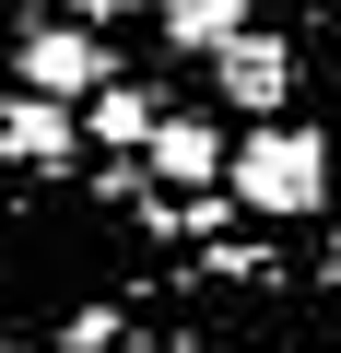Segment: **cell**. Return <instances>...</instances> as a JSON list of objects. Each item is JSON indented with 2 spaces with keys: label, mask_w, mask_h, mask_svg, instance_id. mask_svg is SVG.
<instances>
[{
  "label": "cell",
  "mask_w": 341,
  "mask_h": 353,
  "mask_svg": "<svg viewBox=\"0 0 341 353\" xmlns=\"http://www.w3.org/2000/svg\"><path fill=\"white\" fill-rule=\"evenodd\" d=\"M106 83V48H94V24H36L24 36V94H94Z\"/></svg>",
  "instance_id": "cell-2"
},
{
  "label": "cell",
  "mask_w": 341,
  "mask_h": 353,
  "mask_svg": "<svg viewBox=\"0 0 341 353\" xmlns=\"http://www.w3.org/2000/svg\"><path fill=\"white\" fill-rule=\"evenodd\" d=\"M153 12H165V48H224V36H247V0H153Z\"/></svg>",
  "instance_id": "cell-6"
},
{
  "label": "cell",
  "mask_w": 341,
  "mask_h": 353,
  "mask_svg": "<svg viewBox=\"0 0 341 353\" xmlns=\"http://www.w3.org/2000/svg\"><path fill=\"white\" fill-rule=\"evenodd\" d=\"M71 141H83V118H71L59 94H24V106H0V153H24V165H71Z\"/></svg>",
  "instance_id": "cell-4"
},
{
  "label": "cell",
  "mask_w": 341,
  "mask_h": 353,
  "mask_svg": "<svg viewBox=\"0 0 341 353\" xmlns=\"http://www.w3.org/2000/svg\"><path fill=\"white\" fill-rule=\"evenodd\" d=\"M212 71H224V94H236L247 118H271V106L294 94V59H282V36H259V24H247V36H224V48H212Z\"/></svg>",
  "instance_id": "cell-3"
},
{
  "label": "cell",
  "mask_w": 341,
  "mask_h": 353,
  "mask_svg": "<svg viewBox=\"0 0 341 353\" xmlns=\"http://www.w3.org/2000/svg\"><path fill=\"white\" fill-rule=\"evenodd\" d=\"M71 12H83V24H106V12H130V0H71Z\"/></svg>",
  "instance_id": "cell-8"
},
{
  "label": "cell",
  "mask_w": 341,
  "mask_h": 353,
  "mask_svg": "<svg viewBox=\"0 0 341 353\" xmlns=\"http://www.w3.org/2000/svg\"><path fill=\"white\" fill-rule=\"evenodd\" d=\"M83 106H94V118H83V130H94V141H130V153H141V130H153V118H165V106H153V94H141V83H118V71H106V83H94V94H83Z\"/></svg>",
  "instance_id": "cell-7"
},
{
  "label": "cell",
  "mask_w": 341,
  "mask_h": 353,
  "mask_svg": "<svg viewBox=\"0 0 341 353\" xmlns=\"http://www.w3.org/2000/svg\"><path fill=\"white\" fill-rule=\"evenodd\" d=\"M236 201H247V212H318V201H329V153H318L306 130H259V141L236 153Z\"/></svg>",
  "instance_id": "cell-1"
},
{
  "label": "cell",
  "mask_w": 341,
  "mask_h": 353,
  "mask_svg": "<svg viewBox=\"0 0 341 353\" xmlns=\"http://www.w3.org/2000/svg\"><path fill=\"white\" fill-rule=\"evenodd\" d=\"M141 153H153L165 176H177V189H200V176L224 165V141H212L200 118H153V130H141Z\"/></svg>",
  "instance_id": "cell-5"
}]
</instances>
